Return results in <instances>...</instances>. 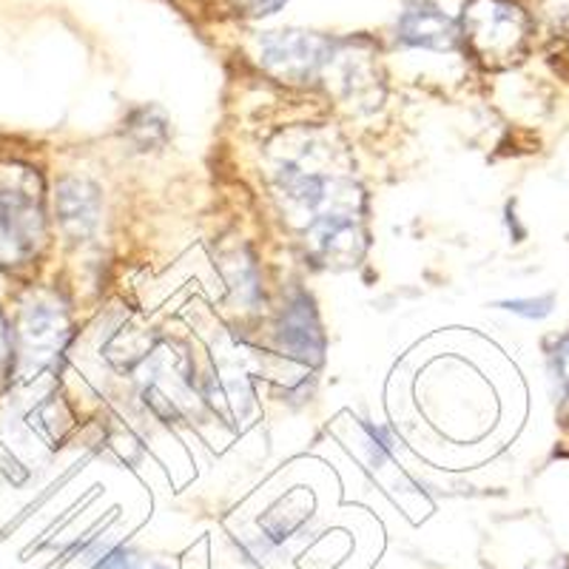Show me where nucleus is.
<instances>
[{"label":"nucleus","mask_w":569,"mask_h":569,"mask_svg":"<svg viewBox=\"0 0 569 569\" xmlns=\"http://www.w3.org/2000/svg\"><path fill=\"white\" fill-rule=\"evenodd\" d=\"M556 370L563 388H569V337H563L556 348Z\"/></svg>","instance_id":"nucleus-9"},{"label":"nucleus","mask_w":569,"mask_h":569,"mask_svg":"<svg viewBox=\"0 0 569 569\" xmlns=\"http://www.w3.org/2000/svg\"><path fill=\"white\" fill-rule=\"evenodd\" d=\"M284 0H237V7L242 9V14L248 18H262V14H273Z\"/></svg>","instance_id":"nucleus-7"},{"label":"nucleus","mask_w":569,"mask_h":569,"mask_svg":"<svg viewBox=\"0 0 569 569\" xmlns=\"http://www.w3.org/2000/svg\"><path fill=\"white\" fill-rule=\"evenodd\" d=\"M399 40L421 49H436V52H450L461 40L459 23L447 18L433 3H410L399 18Z\"/></svg>","instance_id":"nucleus-3"},{"label":"nucleus","mask_w":569,"mask_h":569,"mask_svg":"<svg viewBox=\"0 0 569 569\" xmlns=\"http://www.w3.org/2000/svg\"><path fill=\"white\" fill-rule=\"evenodd\" d=\"M38 208L32 197L18 191V188H3L0 191V246L9 248L12 253H27L38 233Z\"/></svg>","instance_id":"nucleus-4"},{"label":"nucleus","mask_w":569,"mask_h":569,"mask_svg":"<svg viewBox=\"0 0 569 569\" xmlns=\"http://www.w3.org/2000/svg\"><path fill=\"white\" fill-rule=\"evenodd\" d=\"M282 345L291 350L299 359H311V362H319L322 359V330H319L317 317H313V308L308 299H297V302L288 308L282 319Z\"/></svg>","instance_id":"nucleus-5"},{"label":"nucleus","mask_w":569,"mask_h":569,"mask_svg":"<svg viewBox=\"0 0 569 569\" xmlns=\"http://www.w3.org/2000/svg\"><path fill=\"white\" fill-rule=\"evenodd\" d=\"M550 299H538V302H521V299H516V302H507L505 308H510V311L516 313H525V317H547L550 313Z\"/></svg>","instance_id":"nucleus-8"},{"label":"nucleus","mask_w":569,"mask_h":569,"mask_svg":"<svg viewBox=\"0 0 569 569\" xmlns=\"http://www.w3.org/2000/svg\"><path fill=\"white\" fill-rule=\"evenodd\" d=\"M459 32L487 69H505L527 54L530 18L510 0H467Z\"/></svg>","instance_id":"nucleus-1"},{"label":"nucleus","mask_w":569,"mask_h":569,"mask_svg":"<svg viewBox=\"0 0 569 569\" xmlns=\"http://www.w3.org/2000/svg\"><path fill=\"white\" fill-rule=\"evenodd\" d=\"M60 213H63V222H86L91 226L94 222V197L86 194L83 182H66L60 188Z\"/></svg>","instance_id":"nucleus-6"},{"label":"nucleus","mask_w":569,"mask_h":569,"mask_svg":"<svg viewBox=\"0 0 569 569\" xmlns=\"http://www.w3.org/2000/svg\"><path fill=\"white\" fill-rule=\"evenodd\" d=\"M337 43L311 32H268L259 43V58L271 74L282 80H313L330 66Z\"/></svg>","instance_id":"nucleus-2"}]
</instances>
